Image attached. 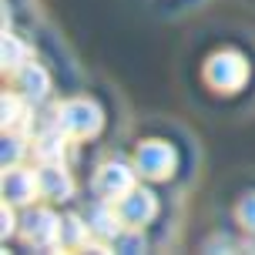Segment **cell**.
Segmentation results:
<instances>
[{"mask_svg":"<svg viewBox=\"0 0 255 255\" xmlns=\"http://www.w3.org/2000/svg\"><path fill=\"white\" fill-rule=\"evenodd\" d=\"M61 225L64 218H57L51 208H30L20 222V235L34 249H61Z\"/></svg>","mask_w":255,"mask_h":255,"instance_id":"cell-3","label":"cell"},{"mask_svg":"<svg viewBox=\"0 0 255 255\" xmlns=\"http://www.w3.org/2000/svg\"><path fill=\"white\" fill-rule=\"evenodd\" d=\"M13 229H17V222H13V205L3 202V208H0V235L7 239V235H13Z\"/></svg>","mask_w":255,"mask_h":255,"instance_id":"cell-18","label":"cell"},{"mask_svg":"<svg viewBox=\"0 0 255 255\" xmlns=\"http://www.w3.org/2000/svg\"><path fill=\"white\" fill-rule=\"evenodd\" d=\"M24 154H27V134L24 131H7V141H3V165H20Z\"/></svg>","mask_w":255,"mask_h":255,"instance_id":"cell-16","label":"cell"},{"mask_svg":"<svg viewBox=\"0 0 255 255\" xmlns=\"http://www.w3.org/2000/svg\"><path fill=\"white\" fill-rule=\"evenodd\" d=\"M111 249H115V252H144V235H141L134 225H125V229L111 239Z\"/></svg>","mask_w":255,"mask_h":255,"instance_id":"cell-15","label":"cell"},{"mask_svg":"<svg viewBox=\"0 0 255 255\" xmlns=\"http://www.w3.org/2000/svg\"><path fill=\"white\" fill-rule=\"evenodd\" d=\"M40 195L44 198H54V202H67L74 195V178L64 171V165H40Z\"/></svg>","mask_w":255,"mask_h":255,"instance_id":"cell-9","label":"cell"},{"mask_svg":"<svg viewBox=\"0 0 255 255\" xmlns=\"http://www.w3.org/2000/svg\"><path fill=\"white\" fill-rule=\"evenodd\" d=\"M40 195V175L24 165H7L3 171V198L10 205H30Z\"/></svg>","mask_w":255,"mask_h":255,"instance_id":"cell-6","label":"cell"},{"mask_svg":"<svg viewBox=\"0 0 255 255\" xmlns=\"http://www.w3.org/2000/svg\"><path fill=\"white\" fill-rule=\"evenodd\" d=\"M235 215H239V222H242V229L255 235V191H249V195H245L242 202H239Z\"/></svg>","mask_w":255,"mask_h":255,"instance_id":"cell-17","label":"cell"},{"mask_svg":"<svg viewBox=\"0 0 255 255\" xmlns=\"http://www.w3.org/2000/svg\"><path fill=\"white\" fill-rule=\"evenodd\" d=\"M64 148H67V134L57 125L34 141V154L40 158V165H64Z\"/></svg>","mask_w":255,"mask_h":255,"instance_id":"cell-11","label":"cell"},{"mask_svg":"<svg viewBox=\"0 0 255 255\" xmlns=\"http://www.w3.org/2000/svg\"><path fill=\"white\" fill-rule=\"evenodd\" d=\"M91 235V225L88 218H77V215H67L61 225V249H84Z\"/></svg>","mask_w":255,"mask_h":255,"instance_id":"cell-14","label":"cell"},{"mask_svg":"<svg viewBox=\"0 0 255 255\" xmlns=\"http://www.w3.org/2000/svg\"><path fill=\"white\" fill-rule=\"evenodd\" d=\"M13 88L20 91L30 104H37V101H44V98L51 94V74H47L40 64L27 61L20 71H13Z\"/></svg>","mask_w":255,"mask_h":255,"instance_id":"cell-8","label":"cell"},{"mask_svg":"<svg viewBox=\"0 0 255 255\" xmlns=\"http://www.w3.org/2000/svg\"><path fill=\"white\" fill-rule=\"evenodd\" d=\"M118 215L125 218V225H134V229H141V225H148L154 218V212H158V198H154L148 188H134L128 191L125 198H118Z\"/></svg>","mask_w":255,"mask_h":255,"instance_id":"cell-7","label":"cell"},{"mask_svg":"<svg viewBox=\"0 0 255 255\" xmlns=\"http://www.w3.org/2000/svg\"><path fill=\"white\" fill-rule=\"evenodd\" d=\"M0 61H3V71H7V74H13V71H20V67L30 61V47H27L20 37L3 34V44H0Z\"/></svg>","mask_w":255,"mask_h":255,"instance_id":"cell-13","label":"cell"},{"mask_svg":"<svg viewBox=\"0 0 255 255\" xmlns=\"http://www.w3.org/2000/svg\"><path fill=\"white\" fill-rule=\"evenodd\" d=\"M88 225L94 235H101L104 242H111L118 232L125 229V218L118 215V205L111 208V202H101V205H94L88 212Z\"/></svg>","mask_w":255,"mask_h":255,"instance_id":"cell-10","label":"cell"},{"mask_svg":"<svg viewBox=\"0 0 255 255\" xmlns=\"http://www.w3.org/2000/svg\"><path fill=\"white\" fill-rule=\"evenodd\" d=\"M57 128L67 138H94L104 128V111L91 98H71L57 108Z\"/></svg>","mask_w":255,"mask_h":255,"instance_id":"cell-1","label":"cell"},{"mask_svg":"<svg viewBox=\"0 0 255 255\" xmlns=\"http://www.w3.org/2000/svg\"><path fill=\"white\" fill-rule=\"evenodd\" d=\"M27 118H30V101L20 91L3 94V131H24L27 134Z\"/></svg>","mask_w":255,"mask_h":255,"instance_id":"cell-12","label":"cell"},{"mask_svg":"<svg viewBox=\"0 0 255 255\" xmlns=\"http://www.w3.org/2000/svg\"><path fill=\"white\" fill-rule=\"evenodd\" d=\"M205 77H208V84L218 91H235L245 84V77H249V67H245V57L235 51H222L215 54L208 67H205Z\"/></svg>","mask_w":255,"mask_h":255,"instance_id":"cell-4","label":"cell"},{"mask_svg":"<svg viewBox=\"0 0 255 255\" xmlns=\"http://www.w3.org/2000/svg\"><path fill=\"white\" fill-rule=\"evenodd\" d=\"M175 165H178V154H175V148L168 141H158V138L141 141L138 151H134V171H138V178L161 181L175 171Z\"/></svg>","mask_w":255,"mask_h":255,"instance_id":"cell-2","label":"cell"},{"mask_svg":"<svg viewBox=\"0 0 255 255\" xmlns=\"http://www.w3.org/2000/svg\"><path fill=\"white\" fill-rule=\"evenodd\" d=\"M134 185H138V171H134V165L128 168V165H121V161H108V165H101L98 175H94V191H98V198H104V202L125 198Z\"/></svg>","mask_w":255,"mask_h":255,"instance_id":"cell-5","label":"cell"}]
</instances>
